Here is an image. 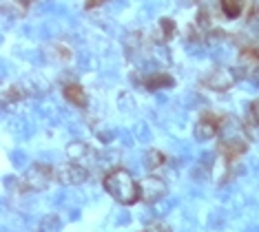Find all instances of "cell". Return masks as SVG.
<instances>
[{
	"label": "cell",
	"mask_w": 259,
	"mask_h": 232,
	"mask_svg": "<svg viewBox=\"0 0 259 232\" xmlns=\"http://www.w3.org/2000/svg\"><path fill=\"white\" fill-rule=\"evenodd\" d=\"M166 181L162 177L149 175L140 181V193H142V201L144 204H157L164 195H166Z\"/></svg>",
	"instance_id": "8992f818"
},
{
	"label": "cell",
	"mask_w": 259,
	"mask_h": 232,
	"mask_svg": "<svg viewBox=\"0 0 259 232\" xmlns=\"http://www.w3.org/2000/svg\"><path fill=\"white\" fill-rule=\"evenodd\" d=\"M248 117H250V120H255V122L259 124V98L250 104V113H248Z\"/></svg>",
	"instance_id": "5bb4252c"
},
{
	"label": "cell",
	"mask_w": 259,
	"mask_h": 232,
	"mask_svg": "<svg viewBox=\"0 0 259 232\" xmlns=\"http://www.w3.org/2000/svg\"><path fill=\"white\" fill-rule=\"evenodd\" d=\"M164 162H166L164 153L162 151H155V148H151V151L146 153V157H144V164H146V168H149V170H157Z\"/></svg>",
	"instance_id": "30bf717a"
},
{
	"label": "cell",
	"mask_w": 259,
	"mask_h": 232,
	"mask_svg": "<svg viewBox=\"0 0 259 232\" xmlns=\"http://www.w3.org/2000/svg\"><path fill=\"white\" fill-rule=\"evenodd\" d=\"M104 190L113 197L120 206H135L138 201H142V193H140V181H135V177L126 168H111L102 179Z\"/></svg>",
	"instance_id": "6da1fadb"
},
{
	"label": "cell",
	"mask_w": 259,
	"mask_h": 232,
	"mask_svg": "<svg viewBox=\"0 0 259 232\" xmlns=\"http://www.w3.org/2000/svg\"><path fill=\"white\" fill-rule=\"evenodd\" d=\"M54 168L47 164H33L31 168L25 172L22 177V188L25 190H33V193H40V190H47L49 183L54 181Z\"/></svg>",
	"instance_id": "3957f363"
},
{
	"label": "cell",
	"mask_w": 259,
	"mask_h": 232,
	"mask_svg": "<svg viewBox=\"0 0 259 232\" xmlns=\"http://www.w3.org/2000/svg\"><path fill=\"white\" fill-rule=\"evenodd\" d=\"M87 177H89V170L80 162L64 164L62 168L58 170V181L64 183V186H80V183L87 181Z\"/></svg>",
	"instance_id": "52a82bcc"
},
{
	"label": "cell",
	"mask_w": 259,
	"mask_h": 232,
	"mask_svg": "<svg viewBox=\"0 0 259 232\" xmlns=\"http://www.w3.org/2000/svg\"><path fill=\"white\" fill-rule=\"evenodd\" d=\"M144 232H170V225H166L164 221H151Z\"/></svg>",
	"instance_id": "4fadbf2b"
},
{
	"label": "cell",
	"mask_w": 259,
	"mask_h": 232,
	"mask_svg": "<svg viewBox=\"0 0 259 232\" xmlns=\"http://www.w3.org/2000/svg\"><path fill=\"white\" fill-rule=\"evenodd\" d=\"M175 80L166 73H157V75H151L149 80H146V86L149 88H166V86H173Z\"/></svg>",
	"instance_id": "8fae6325"
},
{
	"label": "cell",
	"mask_w": 259,
	"mask_h": 232,
	"mask_svg": "<svg viewBox=\"0 0 259 232\" xmlns=\"http://www.w3.org/2000/svg\"><path fill=\"white\" fill-rule=\"evenodd\" d=\"M224 124H226V117H224V115H215V113H204V115L197 120V124H195V140H199V142L213 140L215 135L222 133Z\"/></svg>",
	"instance_id": "277c9868"
},
{
	"label": "cell",
	"mask_w": 259,
	"mask_h": 232,
	"mask_svg": "<svg viewBox=\"0 0 259 232\" xmlns=\"http://www.w3.org/2000/svg\"><path fill=\"white\" fill-rule=\"evenodd\" d=\"M239 62L248 69L259 67V49L257 47H244L241 53H239Z\"/></svg>",
	"instance_id": "9c48e42d"
},
{
	"label": "cell",
	"mask_w": 259,
	"mask_h": 232,
	"mask_svg": "<svg viewBox=\"0 0 259 232\" xmlns=\"http://www.w3.org/2000/svg\"><path fill=\"white\" fill-rule=\"evenodd\" d=\"M215 7L226 22H241L252 16V0H215Z\"/></svg>",
	"instance_id": "7a4b0ae2"
},
{
	"label": "cell",
	"mask_w": 259,
	"mask_h": 232,
	"mask_svg": "<svg viewBox=\"0 0 259 232\" xmlns=\"http://www.w3.org/2000/svg\"><path fill=\"white\" fill-rule=\"evenodd\" d=\"M14 3H18L22 9H29V7H31V5H33V3H36V0H14Z\"/></svg>",
	"instance_id": "2e32d148"
},
{
	"label": "cell",
	"mask_w": 259,
	"mask_h": 232,
	"mask_svg": "<svg viewBox=\"0 0 259 232\" xmlns=\"http://www.w3.org/2000/svg\"><path fill=\"white\" fill-rule=\"evenodd\" d=\"M64 98L73 106H87V102H89V95H87L84 86L78 84V82H69V84L64 86Z\"/></svg>",
	"instance_id": "ba28073f"
},
{
	"label": "cell",
	"mask_w": 259,
	"mask_h": 232,
	"mask_svg": "<svg viewBox=\"0 0 259 232\" xmlns=\"http://www.w3.org/2000/svg\"><path fill=\"white\" fill-rule=\"evenodd\" d=\"M107 0H84V7L87 9H96V7H100V5H104Z\"/></svg>",
	"instance_id": "9a60e30c"
},
{
	"label": "cell",
	"mask_w": 259,
	"mask_h": 232,
	"mask_svg": "<svg viewBox=\"0 0 259 232\" xmlns=\"http://www.w3.org/2000/svg\"><path fill=\"white\" fill-rule=\"evenodd\" d=\"M235 84H237V75H235L233 69L226 67H217L204 75V86L210 88V91H228Z\"/></svg>",
	"instance_id": "5b68a950"
},
{
	"label": "cell",
	"mask_w": 259,
	"mask_h": 232,
	"mask_svg": "<svg viewBox=\"0 0 259 232\" xmlns=\"http://www.w3.org/2000/svg\"><path fill=\"white\" fill-rule=\"evenodd\" d=\"M38 232H60V219L56 215H49L42 219V223H40V230Z\"/></svg>",
	"instance_id": "7c38bea8"
}]
</instances>
